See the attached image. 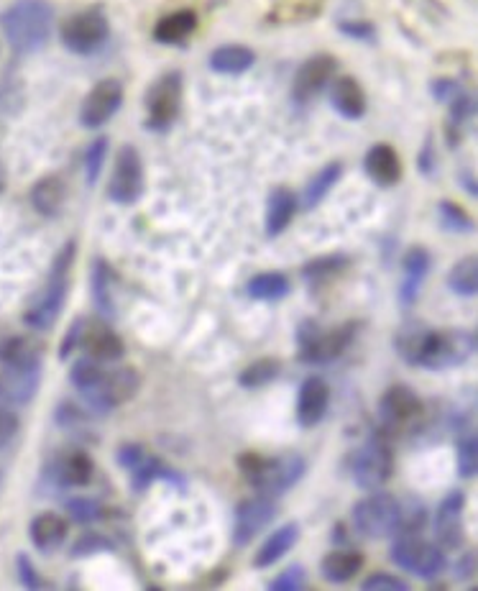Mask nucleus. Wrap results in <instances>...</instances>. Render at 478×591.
<instances>
[{"instance_id":"f257e3e1","label":"nucleus","mask_w":478,"mask_h":591,"mask_svg":"<svg viewBox=\"0 0 478 591\" xmlns=\"http://www.w3.org/2000/svg\"><path fill=\"white\" fill-rule=\"evenodd\" d=\"M399 354L425 369H450L463 364L476 348V338L468 331H430V328H404L397 336Z\"/></svg>"},{"instance_id":"f03ea898","label":"nucleus","mask_w":478,"mask_h":591,"mask_svg":"<svg viewBox=\"0 0 478 591\" xmlns=\"http://www.w3.org/2000/svg\"><path fill=\"white\" fill-rule=\"evenodd\" d=\"M52 6L47 0H18L3 13L6 39L18 54L39 52L52 34Z\"/></svg>"},{"instance_id":"7ed1b4c3","label":"nucleus","mask_w":478,"mask_h":591,"mask_svg":"<svg viewBox=\"0 0 478 591\" xmlns=\"http://www.w3.org/2000/svg\"><path fill=\"white\" fill-rule=\"evenodd\" d=\"M238 466H241L248 484L254 489H259L261 494H266V497H279V494H284L287 489H292L307 471L305 458L297 456V453L277 458H266L259 456V453H246V456L238 458Z\"/></svg>"},{"instance_id":"20e7f679","label":"nucleus","mask_w":478,"mask_h":591,"mask_svg":"<svg viewBox=\"0 0 478 591\" xmlns=\"http://www.w3.org/2000/svg\"><path fill=\"white\" fill-rule=\"evenodd\" d=\"M75 261V244H67L59 251L57 261H54L52 274H49L44 290L34 297L29 308L24 313V323L34 331H49L57 323L59 313L64 308L67 292H70V269Z\"/></svg>"},{"instance_id":"39448f33","label":"nucleus","mask_w":478,"mask_h":591,"mask_svg":"<svg viewBox=\"0 0 478 591\" xmlns=\"http://www.w3.org/2000/svg\"><path fill=\"white\" fill-rule=\"evenodd\" d=\"M139 387V371L131 369V366H121V369H100L98 377L87 384V387H82L80 394L90 410L98 412V415H105V412H113L116 407L133 400Z\"/></svg>"},{"instance_id":"423d86ee","label":"nucleus","mask_w":478,"mask_h":591,"mask_svg":"<svg viewBox=\"0 0 478 591\" xmlns=\"http://www.w3.org/2000/svg\"><path fill=\"white\" fill-rule=\"evenodd\" d=\"M402 522V502L392 494L374 492L353 507V528L366 538L397 535Z\"/></svg>"},{"instance_id":"0eeeda50","label":"nucleus","mask_w":478,"mask_h":591,"mask_svg":"<svg viewBox=\"0 0 478 591\" xmlns=\"http://www.w3.org/2000/svg\"><path fill=\"white\" fill-rule=\"evenodd\" d=\"M394 469V456L389 443L384 441V435H374L363 443L351 458V474L361 489L376 492L389 481Z\"/></svg>"},{"instance_id":"6e6552de","label":"nucleus","mask_w":478,"mask_h":591,"mask_svg":"<svg viewBox=\"0 0 478 591\" xmlns=\"http://www.w3.org/2000/svg\"><path fill=\"white\" fill-rule=\"evenodd\" d=\"M392 561L409 574L420 576V579H435L448 566L440 545H432L427 540L415 538V535H399L397 543L392 545Z\"/></svg>"},{"instance_id":"1a4fd4ad","label":"nucleus","mask_w":478,"mask_h":591,"mask_svg":"<svg viewBox=\"0 0 478 591\" xmlns=\"http://www.w3.org/2000/svg\"><path fill=\"white\" fill-rule=\"evenodd\" d=\"M182 108V75L167 72L146 93V126L154 131H167Z\"/></svg>"},{"instance_id":"9d476101","label":"nucleus","mask_w":478,"mask_h":591,"mask_svg":"<svg viewBox=\"0 0 478 591\" xmlns=\"http://www.w3.org/2000/svg\"><path fill=\"white\" fill-rule=\"evenodd\" d=\"M62 44L75 54H93L108 39V18L98 8L75 13L62 24Z\"/></svg>"},{"instance_id":"9b49d317","label":"nucleus","mask_w":478,"mask_h":591,"mask_svg":"<svg viewBox=\"0 0 478 591\" xmlns=\"http://www.w3.org/2000/svg\"><path fill=\"white\" fill-rule=\"evenodd\" d=\"M144 192V162L136 146L126 144L116 157V169L110 177L108 197L118 205H133Z\"/></svg>"},{"instance_id":"f8f14e48","label":"nucleus","mask_w":478,"mask_h":591,"mask_svg":"<svg viewBox=\"0 0 478 591\" xmlns=\"http://www.w3.org/2000/svg\"><path fill=\"white\" fill-rule=\"evenodd\" d=\"M118 461H121L123 469L128 471V476H131V484L136 492H141V489H146L149 484H154L156 479H167V481H174L177 487H185L182 476L174 474L169 466H164L159 458L151 456L146 448L136 446V443L123 446L121 451H118Z\"/></svg>"},{"instance_id":"ddd939ff","label":"nucleus","mask_w":478,"mask_h":591,"mask_svg":"<svg viewBox=\"0 0 478 591\" xmlns=\"http://www.w3.org/2000/svg\"><path fill=\"white\" fill-rule=\"evenodd\" d=\"M351 338L353 325H340V328H333V331L328 333L315 331V325H312L310 331L300 333L302 361H305V364H330V361H335L346 351Z\"/></svg>"},{"instance_id":"4468645a","label":"nucleus","mask_w":478,"mask_h":591,"mask_svg":"<svg viewBox=\"0 0 478 591\" xmlns=\"http://www.w3.org/2000/svg\"><path fill=\"white\" fill-rule=\"evenodd\" d=\"M123 103V85L118 80H100L87 93L80 108V123L85 128H100L116 116Z\"/></svg>"},{"instance_id":"2eb2a0df","label":"nucleus","mask_w":478,"mask_h":591,"mask_svg":"<svg viewBox=\"0 0 478 591\" xmlns=\"http://www.w3.org/2000/svg\"><path fill=\"white\" fill-rule=\"evenodd\" d=\"M277 517V502L266 494L254 499H246L243 505H238L236 522H233V543L248 545L271 520Z\"/></svg>"},{"instance_id":"dca6fc26","label":"nucleus","mask_w":478,"mask_h":591,"mask_svg":"<svg viewBox=\"0 0 478 591\" xmlns=\"http://www.w3.org/2000/svg\"><path fill=\"white\" fill-rule=\"evenodd\" d=\"M422 402L415 392L404 384L389 387L379 402V415L386 428H407L420 418Z\"/></svg>"},{"instance_id":"f3484780","label":"nucleus","mask_w":478,"mask_h":591,"mask_svg":"<svg viewBox=\"0 0 478 591\" xmlns=\"http://www.w3.org/2000/svg\"><path fill=\"white\" fill-rule=\"evenodd\" d=\"M335 75V57L330 54H315V57L307 59L302 64L292 82V98L297 103H307V100L315 98L320 90L330 82V77Z\"/></svg>"},{"instance_id":"a211bd4d","label":"nucleus","mask_w":478,"mask_h":591,"mask_svg":"<svg viewBox=\"0 0 478 591\" xmlns=\"http://www.w3.org/2000/svg\"><path fill=\"white\" fill-rule=\"evenodd\" d=\"M463 505L466 497L463 492H450L435 510V538L440 548H461L463 543Z\"/></svg>"},{"instance_id":"6ab92c4d","label":"nucleus","mask_w":478,"mask_h":591,"mask_svg":"<svg viewBox=\"0 0 478 591\" xmlns=\"http://www.w3.org/2000/svg\"><path fill=\"white\" fill-rule=\"evenodd\" d=\"M80 346L85 348L87 359L100 361V364L118 361L126 354V346H123L121 336L110 331L108 325H87V328H82Z\"/></svg>"},{"instance_id":"aec40b11","label":"nucleus","mask_w":478,"mask_h":591,"mask_svg":"<svg viewBox=\"0 0 478 591\" xmlns=\"http://www.w3.org/2000/svg\"><path fill=\"white\" fill-rule=\"evenodd\" d=\"M330 405V387L325 379L310 377L305 379L300 389V400H297V420L302 428H315L325 418Z\"/></svg>"},{"instance_id":"412c9836","label":"nucleus","mask_w":478,"mask_h":591,"mask_svg":"<svg viewBox=\"0 0 478 591\" xmlns=\"http://www.w3.org/2000/svg\"><path fill=\"white\" fill-rule=\"evenodd\" d=\"M41 366L34 369H3L0 374V400L11 405H24L39 389Z\"/></svg>"},{"instance_id":"4be33fe9","label":"nucleus","mask_w":478,"mask_h":591,"mask_svg":"<svg viewBox=\"0 0 478 591\" xmlns=\"http://www.w3.org/2000/svg\"><path fill=\"white\" fill-rule=\"evenodd\" d=\"M31 543L39 548L41 553L59 551L67 540V520L57 512H41L31 520Z\"/></svg>"},{"instance_id":"5701e85b","label":"nucleus","mask_w":478,"mask_h":591,"mask_svg":"<svg viewBox=\"0 0 478 591\" xmlns=\"http://www.w3.org/2000/svg\"><path fill=\"white\" fill-rule=\"evenodd\" d=\"M330 103H333V108L340 116L351 118V121H358L366 113V93H363V87L358 85L356 77L343 75L333 80Z\"/></svg>"},{"instance_id":"b1692460","label":"nucleus","mask_w":478,"mask_h":591,"mask_svg":"<svg viewBox=\"0 0 478 591\" xmlns=\"http://www.w3.org/2000/svg\"><path fill=\"white\" fill-rule=\"evenodd\" d=\"M366 172H369L371 180L381 187L397 185L399 177H402V162H399V154L389 144H376L371 146L369 154H366Z\"/></svg>"},{"instance_id":"393cba45","label":"nucleus","mask_w":478,"mask_h":591,"mask_svg":"<svg viewBox=\"0 0 478 591\" xmlns=\"http://www.w3.org/2000/svg\"><path fill=\"white\" fill-rule=\"evenodd\" d=\"M3 369H34L41 366V346L29 336H8L0 341Z\"/></svg>"},{"instance_id":"a878e982","label":"nucleus","mask_w":478,"mask_h":591,"mask_svg":"<svg viewBox=\"0 0 478 591\" xmlns=\"http://www.w3.org/2000/svg\"><path fill=\"white\" fill-rule=\"evenodd\" d=\"M300 540V525L297 522H287L279 530L266 538V543L261 545L259 553L254 556V566L256 568H269L271 563H277L279 558H284V553H289Z\"/></svg>"},{"instance_id":"bb28decb","label":"nucleus","mask_w":478,"mask_h":591,"mask_svg":"<svg viewBox=\"0 0 478 591\" xmlns=\"http://www.w3.org/2000/svg\"><path fill=\"white\" fill-rule=\"evenodd\" d=\"M64 197H67V190H64L62 177L49 174V177H41L31 190V205L36 208V213L57 218L64 208Z\"/></svg>"},{"instance_id":"cd10ccee","label":"nucleus","mask_w":478,"mask_h":591,"mask_svg":"<svg viewBox=\"0 0 478 591\" xmlns=\"http://www.w3.org/2000/svg\"><path fill=\"white\" fill-rule=\"evenodd\" d=\"M294 213H297V200L292 192L287 187L271 190L269 203H266V236H279L292 223Z\"/></svg>"},{"instance_id":"c85d7f7f","label":"nucleus","mask_w":478,"mask_h":591,"mask_svg":"<svg viewBox=\"0 0 478 591\" xmlns=\"http://www.w3.org/2000/svg\"><path fill=\"white\" fill-rule=\"evenodd\" d=\"M208 62L210 70L220 72V75H243L254 67L256 54L248 47H241V44H225V47H218L210 54Z\"/></svg>"},{"instance_id":"c756f323","label":"nucleus","mask_w":478,"mask_h":591,"mask_svg":"<svg viewBox=\"0 0 478 591\" xmlns=\"http://www.w3.org/2000/svg\"><path fill=\"white\" fill-rule=\"evenodd\" d=\"M430 272V254L425 249H412L404 256V282H402V302L412 305L420 295V287Z\"/></svg>"},{"instance_id":"7c9ffc66","label":"nucleus","mask_w":478,"mask_h":591,"mask_svg":"<svg viewBox=\"0 0 478 591\" xmlns=\"http://www.w3.org/2000/svg\"><path fill=\"white\" fill-rule=\"evenodd\" d=\"M197 29L195 11H174L164 16L154 29V39L159 44H182Z\"/></svg>"},{"instance_id":"2f4dec72","label":"nucleus","mask_w":478,"mask_h":591,"mask_svg":"<svg viewBox=\"0 0 478 591\" xmlns=\"http://www.w3.org/2000/svg\"><path fill=\"white\" fill-rule=\"evenodd\" d=\"M363 568V556L356 551H333L323 558L320 571L333 584H346Z\"/></svg>"},{"instance_id":"473e14b6","label":"nucleus","mask_w":478,"mask_h":591,"mask_svg":"<svg viewBox=\"0 0 478 591\" xmlns=\"http://www.w3.org/2000/svg\"><path fill=\"white\" fill-rule=\"evenodd\" d=\"M93 471H95L93 458L82 451L67 453L57 466L59 481L67 484V487H87V484L93 481Z\"/></svg>"},{"instance_id":"72a5a7b5","label":"nucleus","mask_w":478,"mask_h":591,"mask_svg":"<svg viewBox=\"0 0 478 591\" xmlns=\"http://www.w3.org/2000/svg\"><path fill=\"white\" fill-rule=\"evenodd\" d=\"M289 295V279L279 272H264L256 274L251 282H248V297L264 302L282 300Z\"/></svg>"},{"instance_id":"f704fd0d","label":"nucleus","mask_w":478,"mask_h":591,"mask_svg":"<svg viewBox=\"0 0 478 591\" xmlns=\"http://www.w3.org/2000/svg\"><path fill=\"white\" fill-rule=\"evenodd\" d=\"M448 287L463 297H473L478 290V261L476 256H466L450 269Z\"/></svg>"},{"instance_id":"c9c22d12","label":"nucleus","mask_w":478,"mask_h":591,"mask_svg":"<svg viewBox=\"0 0 478 591\" xmlns=\"http://www.w3.org/2000/svg\"><path fill=\"white\" fill-rule=\"evenodd\" d=\"M340 174H343L340 164H328L325 169H320L305 190V208H315V205L323 203L325 195H328V192L333 190L335 182L340 180Z\"/></svg>"},{"instance_id":"e433bc0d","label":"nucleus","mask_w":478,"mask_h":591,"mask_svg":"<svg viewBox=\"0 0 478 591\" xmlns=\"http://www.w3.org/2000/svg\"><path fill=\"white\" fill-rule=\"evenodd\" d=\"M277 377H279V361L277 359H259L241 371L238 382H241V387H246V389H259V387H266L271 379H277Z\"/></svg>"},{"instance_id":"4c0bfd02","label":"nucleus","mask_w":478,"mask_h":591,"mask_svg":"<svg viewBox=\"0 0 478 591\" xmlns=\"http://www.w3.org/2000/svg\"><path fill=\"white\" fill-rule=\"evenodd\" d=\"M93 295H95V305L103 315H113V297H110V272L105 264H95L93 272Z\"/></svg>"},{"instance_id":"58836bf2","label":"nucleus","mask_w":478,"mask_h":591,"mask_svg":"<svg viewBox=\"0 0 478 591\" xmlns=\"http://www.w3.org/2000/svg\"><path fill=\"white\" fill-rule=\"evenodd\" d=\"M105 157H108V139H103V136H100V139H95L85 151L87 185H95V182H98L100 172H103Z\"/></svg>"},{"instance_id":"ea45409f","label":"nucleus","mask_w":478,"mask_h":591,"mask_svg":"<svg viewBox=\"0 0 478 591\" xmlns=\"http://www.w3.org/2000/svg\"><path fill=\"white\" fill-rule=\"evenodd\" d=\"M67 512H70L72 520L80 522V525H90V522L103 520V507H100L95 499L87 497L70 499V502H67Z\"/></svg>"},{"instance_id":"a19ab883","label":"nucleus","mask_w":478,"mask_h":591,"mask_svg":"<svg viewBox=\"0 0 478 591\" xmlns=\"http://www.w3.org/2000/svg\"><path fill=\"white\" fill-rule=\"evenodd\" d=\"M440 221H443V226L448 228V231H458V233L473 231V221L468 218L466 210H461L453 203H440Z\"/></svg>"},{"instance_id":"79ce46f5","label":"nucleus","mask_w":478,"mask_h":591,"mask_svg":"<svg viewBox=\"0 0 478 591\" xmlns=\"http://www.w3.org/2000/svg\"><path fill=\"white\" fill-rule=\"evenodd\" d=\"M458 469H461V476H466V479H471L478 471V443L473 435H466L458 443Z\"/></svg>"},{"instance_id":"37998d69","label":"nucleus","mask_w":478,"mask_h":591,"mask_svg":"<svg viewBox=\"0 0 478 591\" xmlns=\"http://www.w3.org/2000/svg\"><path fill=\"white\" fill-rule=\"evenodd\" d=\"M361 589L363 591H409V584L392 574H374L363 581Z\"/></svg>"},{"instance_id":"c03bdc74","label":"nucleus","mask_w":478,"mask_h":591,"mask_svg":"<svg viewBox=\"0 0 478 591\" xmlns=\"http://www.w3.org/2000/svg\"><path fill=\"white\" fill-rule=\"evenodd\" d=\"M269 589H274V591H300V589H305V568H302V566L289 568V571H284V574L279 576V579L271 581Z\"/></svg>"},{"instance_id":"a18cd8bd","label":"nucleus","mask_w":478,"mask_h":591,"mask_svg":"<svg viewBox=\"0 0 478 591\" xmlns=\"http://www.w3.org/2000/svg\"><path fill=\"white\" fill-rule=\"evenodd\" d=\"M343 264H346V259H343V256H328V259H320V261H315V264H307L305 277L307 279L328 277V274H333L335 269H340Z\"/></svg>"},{"instance_id":"49530a36","label":"nucleus","mask_w":478,"mask_h":591,"mask_svg":"<svg viewBox=\"0 0 478 591\" xmlns=\"http://www.w3.org/2000/svg\"><path fill=\"white\" fill-rule=\"evenodd\" d=\"M18 428H21V423H18L16 412L0 407V448H6L16 438Z\"/></svg>"},{"instance_id":"de8ad7c7","label":"nucleus","mask_w":478,"mask_h":591,"mask_svg":"<svg viewBox=\"0 0 478 591\" xmlns=\"http://www.w3.org/2000/svg\"><path fill=\"white\" fill-rule=\"evenodd\" d=\"M18 574H21V584L26 586V589H44V581L39 579V574H36L34 563L29 561L26 556H18Z\"/></svg>"},{"instance_id":"09e8293b","label":"nucleus","mask_w":478,"mask_h":591,"mask_svg":"<svg viewBox=\"0 0 478 591\" xmlns=\"http://www.w3.org/2000/svg\"><path fill=\"white\" fill-rule=\"evenodd\" d=\"M100 548H110V543L105 538H100L98 533H90L75 545V551H72V553H75V556L80 558V556H90V553L100 551Z\"/></svg>"},{"instance_id":"8fccbe9b","label":"nucleus","mask_w":478,"mask_h":591,"mask_svg":"<svg viewBox=\"0 0 478 591\" xmlns=\"http://www.w3.org/2000/svg\"><path fill=\"white\" fill-rule=\"evenodd\" d=\"M340 31L353 36V39H363V41H369L371 36H374V29H371L369 24H340Z\"/></svg>"},{"instance_id":"3c124183","label":"nucleus","mask_w":478,"mask_h":591,"mask_svg":"<svg viewBox=\"0 0 478 591\" xmlns=\"http://www.w3.org/2000/svg\"><path fill=\"white\" fill-rule=\"evenodd\" d=\"M3 185H6V177H3V172H0V190H3Z\"/></svg>"}]
</instances>
